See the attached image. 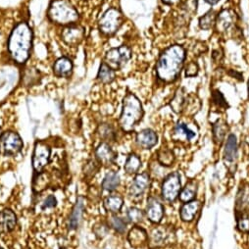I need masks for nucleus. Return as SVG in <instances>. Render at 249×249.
Wrapping results in <instances>:
<instances>
[{
    "label": "nucleus",
    "mask_w": 249,
    "mask_h": 249,
    "mask_svg": "<svg viewBox=\"0 0 249 249\" xmlns=\"http://www.w3.org/2000/svg\"><path fill=\"white\" fill-rule=\"evenodd\" d=\"M51 22L61 26H70L80 20V14L69 0H53L48 9Z\"/></svg>",
    "instance_id": "4"
},
{
    "label": "nucleus",
    "mask_w": 249,
    "mask_h": 249,
    "mask_svg": "<svg viewBox=\"0 0 249 249\" xmlns=\"http://www.w3.org/2000/svg\"><path fill=\"white\" fill-rule=\"evenodd\" d=\"M143 217H144L143 212L138 207H131L127 211L128 221L132 224H135V225L140 224L143 220Z\"/></svg>",
    "instance_id": "38"
},
{
    "label": "nucleus",
    "mask_w": 249,
    "mask_h": 249,
    "mask_svg": "<svg viewBox=\"0 0 249 249\" xmlns=\"http://www.w3.org/2000/svg\"><path fill=\"white\" fill-rule=\"evenodd\" d=\"M136 142L138 146L142 149H151L157 144L158 137L154 131L145 129L137 134Z\"/></svg>",
    "instance_id": "18"
},
{
    "label": "nucleus",
    "mask_w": 249,
    "mask_h": 249,
    "mask_svg": "<svg viewBox=\"0 0 249 249\" xmlns=\"http://www.w3.org/2000/svg\"><path fill=\"white\" fill-rule=\"evenodd\" d=\"M120 183L121 179L119 174L115 171H110L104 177V179L102 181V188L104 191L112 193L119 188Z\"/></svg>",
    "instance_id": "27"
},
{
    "label": "nucleus",
    "mask_w": 249,
    "mask_h": 249,
    "mask_svg": "<svg viewBox=\"0 0 249 249\" xmlns=\"http://www.w3.org/2000/svg\"><path fill=\"white\" fill-rule=\"evenodd\" d=\"M151 186V178L148 173L138 174L131 182L129 194L132 197L139 198L143 196Z\"/></svg>",
    "instance_id": "12"
},
{
    "label": "nucleus",
    "mask_w": 249,
    "mask_h": 249,
    "mask_svg": "<svg viewBox=\"0 0 249 249\" xmlns=\"http://www.w3.org/2000/svg\"><path fill=\"white\" fill-rule=\"evenodd\" d=\"M1 134H2V133H1V129H0V136H1Z\"/></svg>",
    "instance_id": "51"
},
{
    "label": "nucleus",
    "mask_w": 249,
    "mask_h": 249,
    "mask_svg": "<svg viewBox=\"0 0 249 249\" xmlns=\"http://www.w3.org/2000/svg\"><path fill=\"white\" fill-rule=\"evenodd\" d=\"M109 231V226L104 223H99L94 227V232L99 237H104Z\"/></svg>",
    "instance_id": "45"
},
{
    "label": "nucleus",
    "mask_w": 249,
    "mask_h": 249,
    "mask_svg": "<svg viewBox=\"0 0 249 249\" xmlns=\"http://www.w3.org/2000/svg\"><path fill=\"white\" fill-rule=\"evenodd\" d=\"M108 226H109V228L113 229L115 231H117L119 233H124V231H126L127 225L122 218H120L116 215H112L108 220Z\"/></svg>",
    "instance_id": "37"
},
{
    "label": "nucleus",
    "mask_w": 249,
    "mask_h": 249,
    "mask_svg": "<svg viewBox=\"0 0 249 249\" xmlns=\"http://www.w3.org/2000/svg\"><path fill=\"white\" fill-rule=\"evenodd\" d=\"M157 160L162 166L170 167L175 162V155L172 150L168 148H162L157 153Z\"/></svg>",
    "instance_id": "35"
},
{
    "label": "nucleus",
    "mask_w": 249,
    "mask_h": 249,
    "mask_svg": "<svg viewBox=\"0 0 249 249\" xmlns=\"http://www.w3.org/2000/svg\"><path fill=\"white\" fill-rule=\"evenodd\" d=\"M23 147L24 142L18 133L8 131L0 136V154L2 156H15Z\"/></svg>",
    "instance_id": "7"
},
{
    "label": "nucleus",
    "mask_w": 249,
    "mask_h": 249,
    "mask_svg": "<svg viewBox=\"0 0 249 249\" xmlns=\"http://www.w3.org/2000/svg\"><path fill=\"white\" fill-rule=\"evenodd\" d=\"M128 240L132 246L141 247L147 242L148 234L144 229L136 226L130 231L128 234Z\"/></svg>",
    "instance_id": "23"
},
{
    "label": "nucleus",
    "mask_w": 249,
    "mask_h": 249,
    "mask_svg": "<svg viewBox=\"0 0 249 249\" xmlns=\"http://www.w3.org/2000/svg\"><path fill=\"white\" fill-rule=\"evenodd\" d=\"M228 131V124L224 120H218L213 124V139L217 145H221L224 142Z\"/></svg>",
    "instance_id": "30"
},
{
    "label": "nucleus",
    "mask_w": 249,
    "mask_h": 249,
    "mask_svg": "<svg viewBox=\"0 0 249 249\" xmlns=\"http://www.w3.org/2000/svg\"><path fill=\"white\" fill-rule=\"evenodd\" d=\"M34 34L26 22L17 24L10 33L7 49L10 58L16 64L23 65L29 60L33 48Z\"/></svg>",
    "instance_id": "2"
},
{
    "label": "nucleus",
    "mask_w": 249,
    "mask_h": 249,
    "mask_svg": "<svg viewBox=\"0 0 249 249\" xmlns=\"http://www.w3.org/2000/svg\"><path fill=\"white\" fill-rule=\"evenodd\" d=\"M51 149L44 142H36L34 148L32 163L33 168L36 173H41L44 167L49 163Z\"/></svg>",
    "instance_id": "10"
},
{
    "label": "nucleus",
    "mask_w": 249,
    "mask_h": 249,
    "mask_svg": "<svg viewBox=\"0 0 249 249\" xmlns=\"http://www.w3.org/2000/svg\"><path fill=\"white\" fill-rule=\"evenodd\" d=\"M85 198L83 196H80L77 199V202L75 206L73 207V210L69 216V228L70 230H76L79 228L85 211Z\"/></svg>",
    "instance_id": "20"
},
{
    "label": "nucleus",
    "mask_w": 249,
    "mask_h": 249,
    "mask_svg": "<svg viewBox=\"0 0 249 249\" xmlns=\"http://www.w3.org/2000/svg\"><path fill=\"white\" fill-rule=\"evenodd\" d=\"M99 163L96 160H89L84 166V174L87 178H92L99 170Z\"/></svg>",
    "instance_id": "41"
},
{
    "label": "nucleus",
    "mask_w": 249,
    "mask_h": 249,
    "mask_svg": "<svg viewBox=\"0 0 249 249\" xmlns=\"http://www.w3.org/2000/svg\"><path fill=\"white\" fill-rule=\"evenodd\" d=\"M132 58V50L127 45H121L107 51L105 54V63L114 71L121 70L127 65Z\"/></svg>",
    "instance_id": "6"
},
{
    "label": "nucleus",
    "mask_w": 249,
    "mask_h": 249,
    "mask_svg": "<svg viewBox=\"0 0 249 249\" xmlns=\"http://www.w3.org/2000/svg\"><path fill=\"white\" fill-rule=\"evenodd\" d=\"M0 249H3V248H2V247H1V246H0Z\"/></svg>",
    "instance_id": "52"
},
{
    "label": "nucleus",
    "mask_w": 249,
    "mask_h": 249,
    "mask_svg": "<svg viewBox=\"0 0 249 249\" xmlns=\"http://www.w3.org/2000/svg\"><path fill=\"white\" fill-rule=\"evenodd\" d=\"M86 36V30L81 25L66 26L61 32V38L68 46H78Z\"/></svg>",
    "instance_id": "11"
},
{
    "label": "nucleus",
    "mask_w": 249,
    "mask_h": 249,
    "mask_svg": "<svg viewBox=\"0 0 249 249\" xmlns=\"http://www.w3.org/2000/svg\"><path fill=\"white\" fill-rule=\"evenodd\" d=\"M236 22V14L231 9L222 10L216 19V30L218 33L224 34L229 31Z\"/></svg>",
    "instance_id": "15"
},
{
    "label": "nucleus",
    "mask_w": 249,
    "mask_h": 249,
    "mask_svg": "<svg viewBox=\"0 0 249 249\" xmlns=\"http://www.w3.org/2000/svg\"><path fill=\"white\" fill-rule=\"evenodd\" d=\"M175 240V231L171 227L159 226L151 230L147 243L151 249L161 248L171 244Z\"/></svg>",
    "instance_id": "8"
},
{
    "label": "nucleus",
    "mask_w": 249,
    "mask_h": 249,
    "mask_svg": "<svg viewBox=\"0 0 249 249\" xmlns=\"http://www.w3.org/2000/svg\"><path fill=\"white\" fill-rule=\"evenodd\" d=\"M57 204V200H56V197L54 196H48L43 203H42V209L45 210V209H51V208H54Z\"/></svg>",
    "instance_id": "46"
},
{
    "label": "nucleus",
    "mask_w": 249,
    "mask_h": 249,
    "mask_svg": "<svg viewBox=\"0 0 249 249\" xmlns=\"http://www.w3.org/2000/svg\"><path fill=\"white\" fill-rule=\"evenodd\" d=\"M46 188V176L42 173H37V178H35L34 189L37 192H41Z\"/></svg>",
    "instance_id": "42"
},
{
    "label": "nucleus",
    "mask_w": 249,
    "mask_h": 249,
    "mask_svg": "<svg viewBox=\"0 0 249 249\" xmlns=\"http://www.w3.org/2000/svg\"><path fill=\"white\" fill-rule=\"evenodd\" d=\"M95 158L100 165L104 167H109L114 164L117 158V153L108 142H103L95 149Z\"/></svg>",
    "instance_id": "14"
},
{
    "label": "nucleus",
    "mask_w": 249,
    "mask_h": 249,
    "mask_svg": "<svg viewBox=\"0 0 249 249\" xmlns=\"http://www.w3.org/2000/svg\"><path fill=\"white\" fill-rule=\"evenodd\" d=\"M212 102L217 108H220V109H223V110H226L229 107L224 95L218 89L214 90L213 93H212Z\"/></svg>",
    "instance_id": "40"
},
{
    "label": "nucleus",
    "mask_w": 249,
    "mask_h": 249,
    "mask_svg": "<svg viewBox=\"0 0 249 249\" xmlns=\"http://www.w3.org/2000/svg\"><path fill=\"white\" fill-rule=\"evenodd\" d=\"M201 208V202L198 200H193L183 203L179 209V216L182 222L191 223L195 220L197 213Z\"/></svg>",
    "instance_id": "19"
},
{
    "label": "nucleus",
    "mask_w": 249,
    "mask_h": 249,
    "mask_svg": "<svg viewBox=\"0 0 249 249\" xmlns=\"http://www.w3.org/2000/svg\"><path fill=\"white\" fill-rule=\"evenodd\" d=\"M216 19H217L216 12L214 10L208 11L204 16L200 17V19H199L200 29L204 30V31L211 30L216 24Z\"/></svg>",
    "instance_id": "34"
},
{
    "label": "nucleus",
    "mask_w": 249,
    "mask_h": 249,
    "mask_svg": "<svg viewBox=\"0 0 249 249\" xmlns=\"http://www.w3.org/2000/svg\"><path fill=\"white\" fill-rule=\"evenodd\" d=\"M73 62L68 57H60L53 65V73L58 78H69L73 73Z\"/></svg>",
    "instance_id": "16"
},
{
    "label": "nucleus",
    "mask_w": 249,
    "mask_h": 249,
    "mask_svg": "<svg viewBox=\"0 0 249 249\" xmlns=\"http://www.w3.org/2000/svg\"><path fill=\"white\" fill-rule=\"evenodd\" d=\"M236 227L240 232L249 233V214L247 212L236 213Z\"/></svg>",
    "instance_id": "36"
},
{
    "label": "nucleus",
    "mask_w": 249,
    "mask_h": 249,
    "mask_svg": "<svg viewBox=\"0 0 249 249\" xmlns=\"http://www.w3.org/2000/svg\"><path fill=\"white\" fill-rule=\"evenodd\" d=\"M17 225V216L11 209H3L0 212V234L11 232Z\"/></svg>",
    "instance_id": "17"
},
{
    "label": "nucleus",
    "mask_w": 249,
    "mask_h": 249,
    "mask_svg": "<svg viewBox=\"0 0 249 249\" xmlns=\"http://www.w3.org/2000/svg\"><path fill=\"white\" fill-rule=\"evenodd\" d=\"M204 1L207 2L210 5H215V4H217L220 1V0H204Z\"/></svg>",
    "instance_id": "49"
},
{
    "label": "nucleus",
    "mask_w": 249,
    "mask_h": 249,
    "mask_svg": "<svg viewBox=\"0 0 249 249\" xmlns=\"http://www.w3.org/2000/svg\"><path fill=\"white\" fill-rule=\"evenodd\" d=\"M143 117V108L141 100L134 94L128 93L124 97L119 126L124 133H132Z\"/></svg>",
    "instance_id": "3"
},
{
    "label": "nucleus",
    "mask_w": 249,
    "mask_h": 249,
    "mask_svg": "<svg viewBox=\"0 0 249 249\" xmlns=\"http://www.w3.org/2000/svg\"><path fill=\"white\" fill-rule=\"evenodd\" d=\"M199 108H200V102L196 96L190 95L186 97L183 111H188V113L195 114L199 110Z\"/></svg>",
    "instance_id": "39"
},
{
    "label": "nucleus",
    "mask_w": 249,
    "mask_h": 249,
    "mask_svg": "<svg viewBox=\"0 0 249 249\" xmlns=\"http://www.w3.org/2000/svg\"><path fill=\"white\" fill-rule=\"evenodd\" d=\"M116 79V73L115 71L109 67L105 62L101 63L99 70H98V74H97V80L104 85H108L111 84L115 81Z\"/></svg>",
    "instance_id": "29"
},
{
    "label": "nucleus",
    "mask_w": 249,
    "mask_h": 249,
    "mask_svg": "<svg viewBox=\"0 0 249 249\" xmlns=\"http://www.w3.org/2000/svg\"><path fill=\"white\" fill-rule=\"evenodd\" d=\"M146 217L153 224L161 223L164 217V206L156 196H149L146 205Z\"/></svg>",
    "instance_id": "13"
},
{
    "label": "nucleus",
    "mask_w": 249,
    "mask_h": 249,
    "mask_svg": "<svg viewBox=\"0 0 249 249\" xmlns=\"http://www.w3.org/2000/svg\"><path fill=\"white\" fill-rule=\"evenodd\" d=\"M237 158V142L234 135H230L228 137L225 150H224V159L228 163H233Z\"/></svg>",
    "instance_id": "24"
},
{
    "label": "nucleus",
    "mask_w": 249,
    "mask_h": 249,
    "mask_svg": "<svg viewBox=\"0 0 249 249\" xmlns=\"http://www.w3.org/2000/svg\"><path fill=\"white\" fill-rule=\"evenodd\" d=\"M196 137V134L195 131H193L188 124L182 123V122H178L176 127L174 129V134H173V138L176 141H180V142H191L193 140H195Z\"/></svg>",
    "instance_id": "21"
},
{
    "label": "nucleus",
    "mask_w": 249,
    "mask_h": 249,
    "mask_svg": "<svg viewBox=\"0 0 249 249\" xmlns=\"http://www.w3.org/2000/svg\"><path fill=\"white\" fill-rule=\"evenodd\" d=\"M197 182L196 180H190L188 183L185 184L184 188L180 191L178 198L180 202L186 203L196 199V194H197Z\"/></svg>",
    "instance_id": "25"
},
{
    "label": "nucleus",
    "mask_w": 249,
    "mask_h": 249,
    "mask_svg": "<svg viewBox=\"0 0 249 249\" xmlns=\"http://www.w3.org/2000/svg\"><path fill=\"white\" fill-rule=\"evenodd\" d=\"M162 2L166 5H175L180 2V0H162Z\"/></svg>",
    "instance_id": "48"
},
{
    "label": "nucleus",
    "mask_w": 249,
    "mask_h": 249,
    "mask_svg": "<svg viewBox=\"0 0 249 249\" xmlns=\"http://www.w3.org/2000/svg\"><path fill=\"white\" fill-rule=\"evenodd\" d=\"M142 167V159L136 153H131L124 165V170L128 175H136Z\"/></svg>",
    "instance_id": "28"
},
{
    "label": "nucleus",
    "mask_w": 249,
    "mask_h": 249,
    "mask_svg": "<svg viewBox=\"0 0 249 249\" xmlns=\"http://www.w3.org/2000/svg\"><path fill=\"white\" fill-rule=\"evenodd\" d=\"M180 191L181 182L179 174L178 172L171 173L163 180L161 188L162 198L169 203H173L178 197Z\"/></svg>",
    "instance_id": "9"
},
{
    "label": "nucleus",
    "mask_w": 249,
    "mask_h": 249,
    "mask_svg": "<svg viewBox=\"0 0 249 249\" xmlns=\"http://www.w3.org/2000/svg\"><path fill=\"white\" fill-rule=\"evenodd\" d=\"M182 9L188 13H195L197 9V0H184L182 2Z\"/></svg>",
    "instance_id": "44"
},
{
    "label": "nucleus",
    "mask_w": 249,
    "mask_h": 249,
    "mask_svg": "<svg viewBox=\"0 0 249 249\" xmlns=\"http://www.w3.org/2000/svg\"><path fill=\"white\" fill-rule=\"evenodd\" d=\"M40 73L37 69L30 67L25 70L22 78V83L25 87H34L39 83Z\"/></svg>",
    "instance_id": "31"
},
{
    "label": "nucleus",
    "mask_w": 249,
    "mask_h": 249,
    "mask_svg": "<svg viewBox=\"0 0 249 249\" xmlns=\"http://www.w3.org/2000/svg\"><path fill=\"white\" fill-rule=\"evenodd\" d=\"M248 97H249V81H248Z\"/></svg>",
    "instance_id": "50"
},
{
    "label": "nucleus",
    "mask_w": 249,
    "mask_h": 249,
    "mask_svg": "<svg viewBox=\"0 0 249 249\" xmlns=\"http://www.w3.org/2000/svg\"><path fill=\"white\" fill-rule=\"evenodd\" d=\"M199 72V67L197 65L196 62H191V63L188 64V66L185 67V76L189 78L196 77Z\"/></svg>",
    "instance_id": "43"
},
{
    "label": "nucleus",
    "mask_w": 249,
    "mask_h": 249,
    "mask_svg": "<svg viewBox=\"0 0 249 249\" xmlns=\"http://www.w3.org/2000/svg\"><path fill=\"white\" fill-rule=\"evenodd\" d=\"M186 97L184 94V91L182 89H178L176 92V95L174 96L172 102H171V108L173 111L177 114H180L183 112L184 105H185Z\"/></svg>",
    "instance_id": "32"
},
{
    "label": "nucleus",
    "mask_w": 249,
    "mask_h": 249,
    "mask_svg": "<svg viewBox=\"0 0 249 249\" xmlns=\"http://www.w3.org/2000/svg\"><path fill=\"white\" fill-rule=\"evenodd\" d=\"M97 133L104 142H114L116 140V132L110 124H101L97 129Z\"/></svg>",
    "instance_id": "33"
},
{
    "label": "nucleus",
    "mask_w": 249,
    "mask_h": 249,
    "mask_svg": "<svg viewBox=\"0 0 249 249\" xmlns=\"http://www.w3.org/2000/svg\"><path fill=\"white\" fill-rule=\"evenodd\" d=\"M185 50L181 45L167 47L159 56L156 63V76L162 83H174L178 80L184 65Z\"/></svg>",
    "instance_id": "1"
},
{
    "label": "nucleus",
    "mask_w": 249,
    "mask_h": 249,
    "mask_svg": "<svg viewBox=\"0 0 249 249\" xmlns=\"http://www.w3.org/2000/svg\"><path fill=\"white\" fill-rule=\"evenodd\" d=\"M231 77H235L236 79H238L239 81H243V76L241 73L237 72V71H234V70H231L230 73H229Z\"/></svg>",
    "instance_id": "47"
},
{
    "label": "nucleus",
    "mask_w": 249,
    "mask_h": 249,
    "mask_svg": "<svg viewBox=\"0 0 249 249\" xmlns=\"http://www.w3.org/2000/svg\"><path fill=\"white\" fill-rule=\"evenodd\" d=\"M124 204V199L120 195H113L107 196L103 201V206L106 211L116 214L121 211Z\"/></svg>",
    "instance_id": "26"
},
{
    "label": "nucleus",
    "mask_w": 249,
    "mask_h": 249,
    "mask_svg": "<svg viewBox=\"0 0 249 249\" xmlns=\"http://www.w3.org/2000/svg\"><path fill=\"white\" fill-rule=\"evenodd\" d=\"M124 16L117 8L107 9L98 21V29L100 33L106 36H114L122 27Z\"/></svg>",
    "instance_id": "5"
},
{
    "label": "nucleus",
    "mask_w": 249,
    "mask_h": 249,
    "mask_svg": "<svg viewBox=\"0 0 249 249\" xmlns=\"http://www.w3.org/2000/svg\"><path fill=\"white\" fill-rule=\"evenodd\" d=\"M236 213H243L249 210V183L242 184L235 200Z\"/></svg>",
    "instance_id": "22"
}]
</instances>
